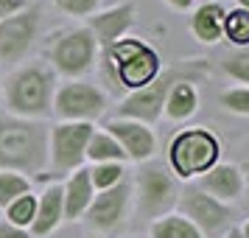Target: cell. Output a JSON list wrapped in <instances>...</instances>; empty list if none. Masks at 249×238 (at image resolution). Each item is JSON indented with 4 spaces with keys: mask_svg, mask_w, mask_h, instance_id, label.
I'll list each match as a JSON object with an SVG mask.
<instances>
[{
    "mask_svg": "<svg viewBox=\"0 0 249 238\" xmlns=\"http://www.w3.org/2000/svg\"><path fill=\"white\" fill-rule=\"evenodd\" d=\"M48 163V129L34 121L0 118V168L39 174Z\"/></svg>",
    "mask_w": 249,
    "mask_h": 238,
    "instance_id": "cell-1",
    "label": "cell"
},
{
    "mask_svg": "<svg viewBox=\"0 0 249 238\" xmlns=\"http://www.w3.org/2000/svg\"><path fill=\"white\" fill-rule=\"evenodd\" d=\"M104 59L115 81H121L129 90H143L160 76V56L140 39H118L104 54Z\"/></svg>",
    "mask_w": 249,
    "mask_h": 238,
    "instance_id": "cell-2",
    "label": "cell"
},
{
    "mask_svg": "<svg viewBox=\"0 0 249 238\" xmlns=\"http://www.w3.org/2000/svg\"><path fill=\"white\" fill-rule=\"evenodd\" d=\"M218 160V140L207 129H188L171 143V165L179 177L207 174Z\"/></svg>",
    "mask_w": 249,
    "mask_h": 238,
    "instance_id": "cell-3",
    "label": "cell"
},
{
    "mask_svg": "<svg viewBox=\"0 0 249 238\" xmlns=\"http://www.w3.org/2000/svg\"><path fill=\"white\" fill-rule=\"evenodd\" d=\"M51 87L53 76L45 65H25L23 70L14 73L9 84V107L20 115H42L51 107Z\"/></svg>",
    "mask_w": 249,
    "mask_h": 238,
    "instance_id": "cell-4",
    "label": "cell"
},
{
    "mask_svg": "<svg viewBox=\"0 0 249 238\" xmlns=\"http://www.w3.org/2000/svg\"><path fill=\"white\" fill-rule=\"evenodd\" d=\"M95 37H92L90 28H73V31H65L53 39L51 45V62L53 68L68 73V76H81L92 68L95 62Z\"/></svg>",
    "mask_w": 249,
    "mask_h": 238,
    "instance_id": "cell-5",
    "label": "cell"
},
{
    "mask_svg": "<svg viewBox=\"0 0 249 238\" xmlns=\"http://www.w3.org/2000/svg\"><path fill=\"white\" fill-rule=\"evenodd\" d=\"M177 76H179V70L174 68V70H168V73L157 76V79L151 81V84H146L143 90H135L121 107H118V115L135 118L137 124H140V121H157L160 112H162V107H165V98H168L171 87L177 84Z\"/></svg>",
    "mask_w": 249,
    "mask_h": 238,
    "instance_id": "cell-6",
    "label": "cell"
},
{
    "mask_svg": "<svg viewBox=\"0 0 249 238\" xmlns=\"http://www.w3.org/2000/svg\"><path fill=\"white\" fill-rule=\"evenodd\" d=\"M36 25H39L36 9H28V12L0 20V62L3 65H14L28 54V48L36 37Z\"/></svg>",
    "mask_w": 249,
    "mask_h": 238,
    "instance_id": "cell-7",
    "label": "cell"
},
{
    "mask_svg": "<svg viewBox=\"0 0 249 238\" xmlns=\"http://www.w3.org/2000/svg\"><path fill=\"white\" fill-rule=\"evenodd\" d=\"M182 210L191 216V224L199 230L202 227L207 236H218L227 224H230V207L221 204L218 199H213L210 193L204 191H188L185 199H182Z\"/></svg>",
    "mask_w": 249,
    "mask_h": 238,
    "instance_id": "cell-8",
    "label": "cell"
},
{
    "mask_svg": "<svg viewBox=\"0 0 249 238\" xmlns=\"http://www.w3.org/2000/svg\"><path fill=\"white\" fill-rule=\"evenodd\" d=\"M92 137L90 124H62L53 129V165L56 171H70L76 168L84 154L87 143Z\"/></svg>",
    "mask_w": 249,
    "mask_h": 238,
    "instance_id": "cell-9",
    "label": "cell"
},
{
    "mask_svg": "<svg viewBox=\"0 0 249 238\" xmlns=\"http://www.w3.org/2000/svg\"><path fill=\"white\" fill-rule=\"evenodd\" d=\"M104 92H98L92 84L76 81V84H65L56 95V112L62 118H95L104 112Z\"/></svg>",
    "mask_w": 249,
    "mask_h": 238,
    "instance_id": "cell-10",
    "label": "cell"
},
{
    "mask_svg": "<svg viewBox=\"0 0 249 238\" xmlns=\"http://www.w3.org/2000/svg\"><path fill=\"white\" fill-rule=\"evenodd\" d=\"M132 23H135V6L132 3H121L115 9H107L104 14H95L90 20V31L95 37V45L107 54L132 28Z\"/></svg>",
    "mask_w": 249,
    "mask_h": 238,
    "instance_id": "cell-11",
    "label": "cell"
},
{
    "mask_svg": "<svg viewBox=\"0 0 249 238\" xmlns=\"http://www.w3.org/2000/svg\"><path fill=\"white\" fill-rule=\"evenodd\" d=\"M126 202H129V185L118 182L112 188H107L101 196H95V202L87 207V221L98 230H112L121 219H124Z\"/></svg>",
    "mask_w": 249,
    "mask_h": 238,
    "instance_id": "cell-12",
    "label": "cell"
},
{
    "mask_svg": "<svg viewBox=\"0 0 249 238\" xmlns=\"http://www.w3.org/2000/svg\"><path fill=\"white\" fill-rule=\"evenodd\" d=\"M140 199H143V210L148 216H157L162 210H168L174 204V182L168 180V174L160 168H148L140 174Z\"/></svg>",
    "mask_w": 249,
    "mask_h": 238,
    "instance_id": "cell-13",
    "label": "cell"
},
{
    "mask_svg": "<svg viewBox=\"0 0 249 238\" xmlns=\"http://www.w3.org/2000/svg\"><path fill=\"white\" fill-rule=\"evenodd\" d=\"M109 137L118 140V146L126 151V157L146 160L154 154V137L143 124H132V121H109L107 124Z\"/></svg>",
    "mask_w": 249,
    "mask_h": 238,
    "instance_id": "cell-14",
    "label": "cell"
},
{
    "mask_svg": "<svg viewBox=\"0 0 249 238\" xmlns=\"http://www.w3.org/2000/svg\"><path fill=\"white\" fill-rule=\"evenodd\" d=\"M202 188L204 193H210L218 202L221 199H235L244 191V174H241L238 165H230V163L227 165H213L202 177Z\"/></svg>",
    "mask_w": 249,
    "mask_h": 238,
    "instance_id": "cell-15",
    "label": "cell"
},
{
    "mask_svg": "<svg viewBox=\"0 0 249 238\" xmlns=\"http://www.w3.org/2000/svg\"><path fill=\"white\" fill-rule=\"evenodd\" d=\"M62 213H65V191H62L59 185H51V188L42 193L39 204H36L34 221H31L34 233L36 236H45V233H51V230H56Z\"/></svg>",
    "mask_w": 249,
    "mask_h": 238,
    "instance_id": "cell-16",
    "label": "cell"
},
{
    "mask_svg": "<svg viewBox=\"0 0 249 238\" xmlns=\"http://www.w3.org/2000/svg\"><path fill=\"white\" fill-rule=\"evenodd\" d=\"M92 202V182H90V171L81 168L73 174V180L65 188V213L70 219H79Z\"/></svg>",
    "mask_w": 249,
    "mask_h": 238,
    "instance_id": "cell-17",
    "label": "cell"
},
{
    "mask_svg": "<svg viewBox=\"0 0 249 238\" xmlns=\"http://www.w3.org/2000/svg\"><path fill=\"white\" fill-rule=\"evenodd\" d=\"M191 28L202 42H215L221 37V31H224V9L218 3H207L202 9H196Z\"/></svg>",
    "mask_w": 249,
    "mask_h": 238,
    "instance_id": "cell-18",
    "label": "cell"
},
{
    "mask_svg": "<svg viewBox=\"0 0 249 238\" xmlns=\"http://www.w3.org/2000/svg\"><path fill=\"white\" fill-rule=\"evenodd\" d=\"M165 112L174 121H182V118H191L196 112V90H193L188 81H177L171 87L168 98H165Z\"/></svg>",
    "mask_w": 249,
    "mask_h": 238,
    "instance_id": "cell-19",
    "label": "cell"
},
{
    "mask_svg": "<svg viewBox=\"0 0 249 238\" xmlns=\"http://www.w3.org/2000/svg\"><path fill=\"white\" fill-rule=\"evenodd\" d=\"M151 236L154 238H202V233L182 216H165V219L154 221Z\"/></svg>",
    "mask_w": 249,
    "mask_h": 238,
    "instance_id": "cell-20",
    "label": "cell"
},
{
    "mask_svg": "<svg viewBox=\"0 0 249 238\" xmlns=\"http://www.w3.org/2000/svg\"><path fill=\"white\" fill-rule=\"evenodd\" d=\"M87 157L92 160H109V163H121L126 157V151L118 146V140L109 135H92L87 143Z\"/></svg>",
    "mask_w": 249,
    "mask_h": 238,
    "instance_id": "cell-21",
    "label": "cell"
},
{
    "mask_svg": "<svg viewBox=\"0 0 249 238\" xmlns=\"http://www.w3.org/2000/svg\"><path fill=\"white\" fill-rule=\"evenodd\" d=\"M224 31L235 45H249V12L247 9H235V12L224 14Z\"/></svg>",
    "mask_w": 249,
    "mask_h": 238,
    "instance_id": "cell-22",
    "label": "cell"
},
{
    "mask_svg": "<svg viewBox=\"0 0 249 238\" xmlns=\"http://www.w3.org/2000/svg\"><path fill=\"white\" fill-rule=\"evenodd\" d=\"M25 193H28V180L12 171H0V204L3 207H9L14 199H20Z\"/></svg>",
    "mask_w": 249,
    "mask_h": 238,
    "instance_id": "cell-23",
    "label": "cell"
},
{
    "mask_svg": "<svg viewBox=\"0 0 249 238\" xmlns=\"http://www.w3.org/2000/svg\"><path fill=\"white\" fill-rule=\"evenodd\" d=\"M34 213H36V199L31 193H25V196H20V199H14L9 204V219H12L14 227L31 224L34 221Z\"/></svg>",
    "mask_w": 249,
    "mask_h": 238,
    "instance_id": "cell-24",
    "label": "cell"
},
{
    "mask_svg": "<svg viewBox=\"0 0 249 238\" xmlns=\"http://www.w3.org/2000/svg\"><path fill=\"white\" fill-rule=\"evenodd\" d=\"M121 174H124L121 163H104V165H95V171H90V182L95 188L107 191V188H112V185L121 182Z\"/></svg>",
    "mask_w": 249,
    "mask_h": 238,
    "instance_id": "cell-25",
    "label": "cell"
},
{
    "mask_svg": "<svg viewBox=\"0 0 249 238\" xmlns=\"http://www.w3.org/2000/svg\"><path fill=\"white\" fill-rule=\"evenodd\" d=\"M221 104H224V110H230V112L249 115V87H238V90L221 92Z\"/></svg>",
    "mask_w": 249,
    "mask_h": 238,
    "instance_id": "cell-26",
    "label": "cell"
},
{
    "mask_svg": "<svg viewBox=\"0 0 249 238\" xmlns=\"http://www.w3.org/2000/svg\"><path fill=\"white\" fill-rule=\"evenodd\" d=\"M224 73L232 76L238 81H247L249 84V51H241V54H232V56L224 59Z\"/></svg>",
    "mask_w": 249,
    "mask_h": 238,
    "instance_id": "cell-27",
    "label": "cell"
},
{
    "mask_svg": "<svg viewBox=\"0 0 249 238\" xmlns=\"http://www.w3.org/2000/svg\"><path fill=\"white\" fill-rule=\"evenodd\" d=\"M56 6L65 14H73V17H84V14H92L98 0H56Z\"/></svg>",
    "mask_w": 249,
    "mask_h": 238,
    "instance_id": "cell-28",
    "label": "cell"
},
{
    "mask_svg": "<svg viewBox=\"0 0 249 238\" xmlns=\"http://www.w3.org/2000/svg\"><path fill=\"white\" fill-rule=\"evenodd\" d=\"M25 6V0H0V17L6 20V17H12L14 12H20Z\"/></svg>",
    "mask_w": 249,
    "mask_h": 238,
    "instance_id": "cell-29",
    "label": "cell"
},
{
    "mask_svg": "<svg viewBox=\"0 0 249 238\" xmlns=\"http://www.w3.org/2000/svg\"><path fill=\"white\" fill-rule=\"evenodd\" d=\"M0 238H31V236L23 233V230H17V227H12V224H0Z\"/></svg>",
    "mask_w": 249,
    "mask_h": 238,
    "instance_id": "cell-30",
    "label": "cell"
},
{
    "mask_svg": "<svg viewBox=\"0 0 249 238\" xmlns=\"http://www.w3.org/2000/svg\"><path fill=\"white\" fill-rule=\"evenodd\" d=\"M171 6H177V9H185V6H191V0H168Z\"/></svg>",
    "mask_w": 249,
    "mask_h": 238,
    "instance_id": "cell-31",
    "label": "cell"
},
{
    "mask_svg": "<svg viewBox=\"0 0 249 238\" xmlns=\"http://www.w3.org/2000/svg\"><path fill=\"white\" fill-rule=\"evenodd\" d=\"M227 238H244V233H241V230H230V236Z\"/></svg>",
    "mask_w": 249,
    "mask_h": 238,
    "instance_id": "cell-32",
    "label": "cell"
},
{
    "mask_svg": "<svg viewBox=\"0 0 249 238\" xmlns=\"http://www.w3.org/2000/svg\"><path fill=\"white\" fill-rule=\"evenodd\" d=\"M241 233H244V238H249V224L244 227V230H241Z\"/></svg>",
    "mask_w": 249,
    "mask_h": 238,
    "instance_id": "cell-33",
    "label": "cell"
},
{
    "mask_svg": "<svg viewBox=\"0 0 249 238\" xmlns=\"http://www.w3.org/2000/svg\"><path fill=\"white\" fill-rule=\"evenodd\" d=\"M241 6H244V9L249 12V0H241Z\"/></svg>",
    "mask_w": 249,
    "mask_h": 238,
    "instance_id": "cell-34",
    "label": "cell"
}]
</instances>
